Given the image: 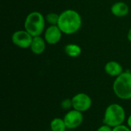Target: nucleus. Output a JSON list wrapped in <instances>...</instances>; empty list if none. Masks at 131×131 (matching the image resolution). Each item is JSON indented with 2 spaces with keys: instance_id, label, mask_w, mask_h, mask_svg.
Listing matches in <instances>:
<instances>
[{
  "instance_id": "1",
  "label": "nucleus",
  "mask_w": 131,
  "mask_h": 131,
  "mask_svg": "<svg viewBox=\"0 0 131 131\" xmlns=\"http://www.w3.org/2000/svg\"><path fill=\"white\" fill-rule=\"evenodd\" d=\"M82 25V18L79 12L74 9H66L59 14L58 26L63 34L73 35L78 32Z\"/></svg>"
},
{
  "instance_id": "9",
  "label": "nucleus",
  "mask_w": 131,
  "mask_h": 131,
  "mask_svg": "<svg viewBox=\"0 0 131 131\" xmlns=\"http://www.w3.org/2000/svg\"><path fill=\"white\" fill-rule=\"evenodd\" d=\"M46 44L47 43L45 38L41 37V35L35 36V37H33L29 48L33 54L36 55H39V54H41L45 51Z\"/></svg>"
},
{
  "instance_id": "12",
  "label": "nucleus",
  "mask_w": 131,
  "mask_h": 131,
  "mask_svg": "<svg viewBox=\"0 0 131 131\" xmlns=\"http://www.w3.org/2000/svg\"><path fill=\"white\" fill-rule=\"evenodd\" d=\"M64 53L71 58H78L82 53L81 47L74 43H70L64 46Z\"/></svg>"
},
{
  "instance_id": "11",
  "label": "nucleus",
  "mask_w": 131,
  "mask_h": 131,
  "mask_svg": "<svg viewBox=\"0 0 131 131\" xmlns=\"http://www.w3.org/2000/svg\"><path fill=\"white\" fill-rule=\"evenodd\" d=\"M104 71L111 77L117 78L124 71L123 66L116 61H110L104 65Z\"/></svg>"
},
{
  "instance_id": "15",
  "label": "nucleus",
  "mask_w": 131,
  "mask_h": 131,
  "mask_svg": "<svg viewBox=\"0 0 131 131\" xmlns=\"http://www.w3.org/2000/svg\"><path fill=\"white\" fill-rule=\"evenodd\" d=\"M61 106L64 110H70L72 107V101L71 99L69 98H66L64 100H63L61 103Z\"/></svg>"
},
{
  "instance_id": "10",
  "label": "nucleus",
  "mask_w": 131,
  "mask_h": 131,
  "mask_svg": "<svg viewBox=\"0 0 131 131\" xmlns=\"http://www.w3.org/2000/svg\"><path fill=\"white\" fill-rule=\"evenodd\" d=\"M111 12L114 16L118 18H123L129 14L130 7L124 2H117L111 5Z\"/></svg>"
},
{
  "instance_id": "6",
  "label": "nucleus",
  "mask_w": 131,
  "mask_h": 131,
  "mask_svg": "<svg viewBox=\"0 0 131 131\" xmlns=\"http://www.w3.org/2000/svg\"><path fill=\"white\" fill-rule=\"evenodd\" d=\"M11 38L12 43L15 46L25 49L30 48L33 36H31L25 30H18L13 32Z\"/></svg>"
},
{
  "instance_id": "7",
  "label": "nucleus",
  "mask_w": 131,
  "mask_h": 131,
  "mask_svg": "<svg viewBox=\"0 0 131 131\" xmlns=\"http://www.w3.org/2000/svg\"><path fill=\"white\" fill-rule=\"evenodd\" d=\"M64 121L68 129L73 130L79 127L84 121L83 113L77 110H70L64 117Z\"/></svg>"
},
{
  "instance_id": "14",
  "label": "nucleus",
  "mask_w": 131,
  "mask_h": 131,
  "mask_svg": "<svg viewBox=\"0 0 131 131\" xmlns=\"http://www.w3.org/2000/svg\"><path fill=\"white\" fill-rule=\"evenodd\" d=\"M58 19H59V14H57V13H54V12L48 13L45 16L46 22H48L50 25H58Z\"/></svg>"
},
{
  "instance_id": "19",
  "label": "nucleus",
  "mask_w": 131,
  "mask_h": 131,
  "mask_svg": "<svg viewBox=\"0 0 131 131\" xmlns=\"http://www.w3.org/2000/svg\"><path fill=\"white\" fill-rule=\"evenodd\" d=\"M127 39H128L129 41L131 42V28L129 29V31L127 32Z\"/></svg>"
},
{
  "instance_id": "4",
  "label": "nucleus",
  "mask_w": 131,
  "mask_h": 131,
  "mask_svg": "<svg viewBox=\"0 0 131 131\" xmlns=\"http://www.w3.org/2000/svg\"><path fill=\"white\" fill-rule=\"evenodd\" d=\"M114 94L121 100L131 99V72L126 71L117 77L113 83Z\"/></svg>"
},
{
  "instance_id": "2",
  "label": "nucleus",
  "mask_w": 131,
  "mask_h": 131,
  "mask_svg": "<svg viewBox=\"0 0 131 131\" xmlns=\"http://www.w3.org/2000/svg\"><path fill=\"white\" fill-rule=\"evenodd\" d=\"M45 17L41 12L34 11L26 16L24 22V28L31 36H40L45 30Z\"/></svg>"
},
{
  "instance_id": "5",
  "label": "nucleus",
  "mask_w": 131,
  "mask_h": 131,
  "mask_svg": "<svg viewBox=\"0 0 131 131\" xmlns=\"http://www.w3.org/2000/svg\"><path fill=\"white\" fill-rule=\"evenodd\" d=\"M72 108L81 112L88 111L92 106L91 97L85 93H78L72 98Z\"/></svg>"
},
{
  "instance_id": "13",
  "label": "nucleus",
  "mask_w": 131,
  "mask_h": 131,
  "mask_svg": "<svg viewBox=\"0 0 131 131\" xmlns=\"http://www.w3.org/2000/svg\"><path fill=\"white\" fill-rule=\"evenodd\" d=\"M50 128L51 131H65L66 129H68L64 119L60 117H55L51 120Z\"/></svg>"
},
{
  "instance_id": "18",
  "label": "nucleus",
  "mask_w": 131,
  "mask_h": 131,
  "mask_svg": "<svg viewBox=\"0 0 131 131\" xmlns=\"http://www.w3.org/2000/svg\"><path fill=\"white\" fill-rule=\"evenodd\" d=\"M127 126L131 129V114L128 117V118L127 120Z\"/></svg>"
},
{
  "instance_id": "16",
  "label": "nucleus",
  "mask_w": 131,
  "mask_h": 131,
  "mask_svg": "<svg viewBox=\"0 0 131 131\" xmlns=\"http://www.w3.org/2000/svg\"><path fill=\"white\" fill-rule=\"evenodd\" d=\"M112 131H131V129L127 125L126 126V125L121 124V125L114 127Z\"/></svg>"
},
{
  "instance_id": "3",
  "label": "nucleus",
  "mask_w": 131,
  "mask_h": 131,
  "mask_svg": "<svg viewBox=\"0 0 131 131\" xmlns=\"http://www.w3.org/2000/svg\"><path fill=\"white\" fill-rule=\"evenodd\" d=\"M126 120V112L123 106L119 104H111L107 107L104 111L103 122L112 128L124 124Z\"/></svg>"
},
{
  "instance_id": "8",
  "label": "nucleus",
  "mask_w": 131,
  "mask_h": 131,
  "mask_svg": "<svg viewBox=\"0 0 131 131\" xmlns=\"http://www.w3.org/2000/svg\"><path fill=\"white\" fill-rule=\"evenodd\" d=\"M62 31L56 25H49L44 31V38L47 44L50 45H54L58 44L62 38Z\"/></svg>"
},
{
  "instance_id": "17",
  "label": "nucleus",
  "mask_w": 131,
  "mask_h": 131,
  "mask_svg": "<svg viewBox=\"0 0 131 131\" xmlns=\"http://www.w3.org/2000/svg\"><path fill=\"white\" fill-rule=\"evenodd\" d=\"M112 130H113L112 127H109V126H107L106 124H103L102 126H101L97 130V131H112Z\"/></svg>"
}]
</instances>
